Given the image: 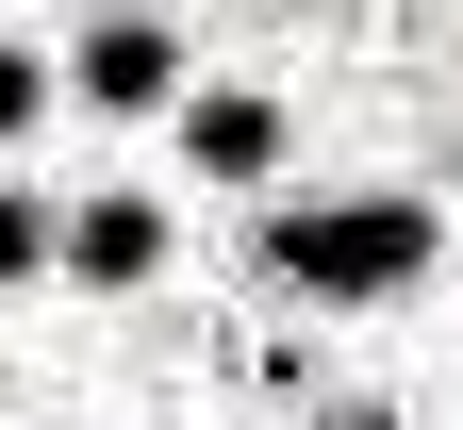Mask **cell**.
Returning <instances> with one entry per match:
<instances>
[{
    "label": "cell",
    "mask_w": 463,
    "mask_h": 430,
    "mask_svg": "<svg viewBox=\"0 0 463 430\" xmlns=\"http://www.w3.org/2000/svg\"><path fill=\"white\" fill-rule=\"evenodd\" d=\"M17 133H50V50L0 33V149H17Z\"/></svg>",
    "instance_id": "cell-5"
},
{
    "label": "cell",
    "mask_w": 463,
    "mask_h": 430,
    "mask_svg": "<svg viewBox=\"0 0 463 430\" xmlns=\"http://www.w3.org/2000/svg\"><path fill=\"white\" fill-rule=\"evenodd\" d=\"M249 265L298 298V315H364V298H397L430 265V199H281Z\"/></svg>",
    "instance_id": "cell-1"
},
{
    "label": "cell",
    "mask_w": 463,
    "mask_h": 430,
    "mask_svg": "<svg viewBox=\"0 0 463 430\" xmlns=\"http://www.w3.org/2000/svg\"><path fill=\"white\" fill-rule=\"evenodd\" d=\"M165 116H183V149H199V182H281V133H298V116H281L265 83H183Z\"/></svg>",
    "instance_id": "cell-4"
},
{
    "label": "cell",
    "mask_w": 463,
    "mask_h": 430,
    "mask_svg": "<svg viewBox=\"0 0 463 430\" xmlns=\"http://www.w3.org/2000/svg\"><path fill=\"white\" fill-rule=\"evenodd\" d=\"M315 430H414L397 397H315Z\"/></svg>",
    "instance_id": "cell-7"
},
{
    "label": "cell",
    "mask_w": 463,
    "mask_h": 430,
    "mask_svg": "<svg viewBox=\"0 0 463 430\" xmlns=\"http://www.w3.org/2000/svg\"><path fill=\"white\" fill-rule=\"evenodd\" d=\"M0 397H17V381H0Z\"/></svg>",
    "instance_id": "cell-8"
},
{
    "label": "cell",
    "mask_w": 463,
    "mask_h": 430,
    "mask_svg": "<svg viewBox=\"0 0 463 430\" xmlns=\"http://www.w3.org/2000/svg\"><path fill=\"white\" fill-rule=\"evenodd\" d=\"M50 100H83V116H165V100H183V33L133 17V0H99V17L67 33V67H50Z\"/></svg>",
    "instance_id": "cell-2"
},
{
    "label": "cell",
    "mask_w": 463,
    "mask_h": 430,
    "mask_svg": "<svg viewBox=\"0 0 463 430\" xmlns=\"http://www.w3.org/2000/svg\"><path fill=\"white\" fill-rule=\"evenodd\" d=\"M165 249H183V232H165V199H149V182H99V199H67V215H50V265H67L83 298H149V282H165Z\"/></svg>",
    "instance_id": "cell-3"
},
{
    "label": "cell",
    "mask_w": 463,
    "mask_h": 430,
    "mask_svg": "<svg viewBox=\"0 0 463 430\" xmlns=\"http://www.w3.org/2000/svg\"><path fill=\"white\" fill-rule=\"evenodd\" d=\"M17 282H50V199L0 182V298H17Z\"/></svg>",
    "instance_id": "cell-6"
}]
</instances>
